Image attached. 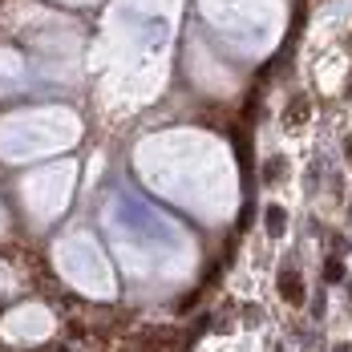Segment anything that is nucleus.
<instances>
[{
	"mask_svg": "<svg viewBox=\"0 0 352 352\" xmlns=\"http://www.w3.org/2000/svg\"><path fill=\"white\" fill-rule=\"evenodd\" d=\"M280 296L287 300V304H304V283H300V276L296 272H287V276H280Z\"/></svg>",
	"mask_w": 352,
	"mask_h": 352,
	"instance_id": "obj_1",
	"label": "nucleus"
},
{
	"mask_svg": "<svg viewBox=\"0 0 352 352\" xmlns=\"http://www.w3.org/2000/svg\"><path fill=\"white\" fill-rule=\"evenodd\" d=\"M263 214H267V219H263V223H267V235H272V239H276V235H283V227H287V211H283L280 203H272Z\"/></svg>",
	"mask_w": 352,
	"mask_h": 352,
	"instance_id": "obj_2",
	"label": "nucleus"
},
{
	"mask_svg": "<svg viewBox=\"0 0 352 352\" xmlns=\"http://www.w3.org/2000/svg\"><path fill=\"white\" fill-rule=\"evenodd\" d=\"M283 118H287V126H304V118H308V98H296Z\"/></svg>",
	"mask_w": 352,
	"mask_h": 352,
	"instance_id": "obj_3",
	"label": "nucleus"
},
{
	"mask_svg": "<svg viewBox=\"0 0 352 352\" xmlns=\"http://www.w3.org/2000/svg\"><path fill=\"white\" fill-rule=\"evenodd\" d=\"M324 280H328V283H340V280H344V267H340V259H328V263H324Z\"/></svg>",
	"mask_w": 352,
	"mask_h": 352,
	"instance_id": "obj_4",
	"label": "nucleus"
},
{
	"mask_svg": "<svg viewBox=\"0 0 352 352\" xmlns=\"http://www.w3.org/2000/svg\"><path fill=\"white\" fill-rule=\"evenodd\" d=\"M280 175H283V158H272V162L263 166V182H276Z\"/></svg>",
	"mask_w": 352,
	"mask_h": 352,
	"instance_id": "obj_5",
	"label": "nucleus"
},
{
	"mask_svg": "<svg viewBox=\"0 0 352 352\" xmlns=\"http://www.w3.org/2000/svg\"><path fill=\"white\" fill-rule=\"evenodd\" d=\"M344 154H349V162H352V134L344 138Z\"/></svg>",
	"mask_w": 352,
	"mask_h": 352,
	"instance_id": "obj_6",
	"label": "nucleus"
}]
</instances>
